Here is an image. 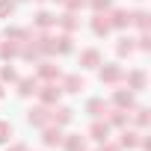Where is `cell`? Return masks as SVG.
Returning a JSON list of instances; mask_svg holds the SVG:
<instances>
[{
    "mask_svg": "<svg viewBox=\"0 0 151 151\" xmlns=\"http://www.w3.org/2000/svg\"><path fill=\"white\" fill-rule=\"evenodd\" d=\"M122 77H124L122 65H116V62H107V65H101V83H119Z\"/></svg>",
    "mask_w": 151,
    "mask_h": 151,
    "instance_id": "cell-6",
    "label": "cell"
},
{
    "mask_svg": "<svg viewBox=\"0 0 151 151\" xmlns=\"http://www.w3.org/2000/svg\"><path fill=\"white\" fill-rule=\"evenodd\" d=\"M110 130H113V127H110L107 122L95 119V122H92V127H89V139H95V142L101 145V142H107V139H110Z\"/></svg>",
    "mask_w": 151,
    "mask_h": 151,
    "instance_id": "cell-5",
    "label": "cell"
},
{
    "mask_svg": "<svg viewBox=\"0 0 151 151\" xmlns=\"http://www.w3.org/2000/svg\"><path fill=\"white\" fill-rule=\"evenodd\" d=\"M133 95H136V92H130V89H116V92H113V107L130 110V107H133Z\"/></svg>",
    "mask_w": 151,
    "mask_h": 151,
    "instance_id": "cell-10",
    "label": "cell"
},
{
    "mask_svg": "<svg viewBox=\"0 0 151 151\" xmlns=\"http://www.w3.org/2000/svg\"><path fill=\"white\" fill-rule=\"evenodd\" d=\"M98 65H101V50L89 47L80 53V68H98Z\"/></svg>",
    "mask_w": 151,
    "mask_h": 151,
    "instance_id": "cell-16",
    "label": "cell"
},
{
    "mask_svg": "<svg viewBox=\"0 0 151 151\" xmlns=\"http://www.w3.org/2000/svg\"><path fill=\"white\" fill-rule=\"evenodd\" d=\"M71 47H74V45H71V36H68V33H62V36L53 39V50H56V53H71Z\"/></svg>",
    "mask_w": 151,
    "mask_h": 151,
    "instance_id": "cell-22",
    "label": "cell"
},
{
    "mask_svg": "<svg viewBox=\"0 0 151 151\" xmlns=\"http://www.w3.org/2000/svg\"><path fill=\"white\" fill-rule=\"evenodd\" d=\"M133 47H136V45H133V39H127V36H124V39H119L116 53H119V56H130V53H133Z\"/></svg>",
    "mask_w": 151,
    "mask_h": 151,
    "instance_id": "cell-24",
    "label": "cell"
},
{
    "mask_svg": "<svg viewBox=\"0 0 151 151\" xmlns=\"http://www.w3.org/2000/svg\"><path fill=\"white\" fill-rule=\"evenodd\" d=\"M65 151H86V136H80V133H68V136H62V142H59Z\"/></svg>",
    "mask_w": 151,
    "mask_h": 151,
    "instance_id": "cell-12",
    "label": "cell"
},
{
    "mask_svg": "<svg viewBox=\"0 0 151 151\" xmlns=\"http://www.w3.org/2000/svg\"><path fill=\"white\" fill-rule=\"evenodd\" d=\"M71 119H74V110H71V107H59V104L50 107V124L62 127V124H68Z\"/></svg>",
    "mask_w": 151,
    "mask_h": 151,
    "instance_id": "cell-4",
    "label": "cell"
},
{
    "mask_svg": "<svg viewBox=\"0 0 151 151\" xmlns=\"http://www.w3.org/2000/svg\"><path fill=\"white\" fill-rule=\"evenodd\" d=\"M86 89V80L80 77V74H68V77L62 80V92H71V95H80Z\"/></svg>",
    "mask_w": 151,
    "mask_h": 151,
    "instance_id": "cell-8",
    "label": "cell"
},
{
    "mask_svg": "<svg viewBox=\"0 0 151 151\" xmlns=\"http://www.w3.org/2000/svg\"><path fill=\"white\" fill-rule=\"evenodd\" d=\"M27 122H30V124H36V127H45V124H50V107L39 104V107L27 110Z\"/></svg>",
    "mask_w": 151,
    "mask_h": 151,
    "instance_id": "cell-2",
    "label": "cell"
},
{
    "mask_svg": "<svg viewBox=\"0 0 151 151\" xmlns=\"http://www.w3.org/2000/svg\"><path fill=\"white\" fill-rule=\"evenodd\" d=\"M56 24H59V27H62L68 36H71L74 30H77V27H80V21H77V15H74V12H65V15H59V18H56Z\"/></svg>",
    "mask_w": 151,
    "mask_h": 151,
    "instance_id": "cell-17",
    "label": "cell"
},
{
    "mask_svg": "<svg viewBox=\"0 0 151 151\" xmlns=\"http://www.w3.org/2000/svg\"><path fill=\"white\" fill-rule=\"evenodd\" d=\"M107 21L113 30H124V27H130V12L127 9H107Z\"/></svg>",
    "mask_w": 151,
    "mask_h": 151,
    "instance_id": "cell-3",
    "label": "cell"
},
{
    "mask_svg": "<svg viewBox=\"0 0 151 151\" xmlns=\"http://www.w3.org/2000/svg\"><path fill=\"white\" fill-rule=\"evenodd\" d=\"M136 145H139V133H136V130H127V127H122L119 148H136Z\"/></svg>",
    "mask_w": 151,
    "mask_h": 151,
    "instance_id": "cell-19",
    "label": "cell"
},
{
    "mask_svg": "<svg viewBox=\"0 0 151 151\" xmlns=\"http://www.w3.org/2000/svg\"><path fill=\"white\" fill-rule=\"evenodd\" d=\"M0 80H6V83H15V80H18L15 68H12V65H3V68H0Z\"/></svg>",
    "mask_w": 151,
    "mask_h": 151,
    "instance_id": "cell-27",
    "label": "cell"
},
{
    "mask_svg": "<svg viewBox=\"0 0 151 151\" xmlns=\"http://www.w3.org/2000/svg\"><path fill=\"white\" fill-rule=\"evenodd\" d=\"M39 80H45V83H53V80H59V68H56L53 62L42 59V62H39Z\"/></svg>",
    "mask_w": 151,
    "mask_h": 151,
    "instance_id": "cell-11",
    "label": "cell"
},
{
    "mask_svg": "<svg viewBox=\"0 0 151 151\" xmlns=\"http://www.w3.org/2000/svg\"><path fill=\"white\" fill-rule=\"evenodd\" d=\"M15 12V0H0V18H9Z\"/></svg>",
    "mask_w": 151,
    "mask_h": 151,
    "instance_id": "cell-28",
    "label": "cell"
},
{
    "mask_svg": "<svg viewBox=\"0 0 151 151\" xmlns=\"http://www.w3.org/2000/svg\"><path fill=\"white\" fill-rule=\"evenodd\" d=\"M98 151H119V145H113V142L107 139V142H101V148H98Z\"/></svg>",
    "mask_w": 151,
    "mask_h": 151,
    "instance_id": "cell-32",
    "label": "cell"
},
{
    "mask_svg": "<svg viewBox=\"0 0 151 151\" xmlns=\"http://www.w3.org/2000/svg\"><path fill=\"white\" fill-rule=\"evenodd\" d=\"M18 50H21V45H18V42H12V39H6L3 45H0V56H3V59H15V56H18Z\"/></svg>",
    "mask_w": 151,
    "mask_h": 151,
    "instance_id": "cell-20",
    "label": "cell"
},
{
    "mask_svg": "<svg viewBox=\"0 0 151 151\" xmlns=\"http://www.w3.org/2000/svg\"><path fill=\"white\" fill-rule=\"evenodd\" d=\"M53 3H62V0H53Z\"/></svg>",
    "mask_w": 151,
    "mask_h": 151,
    "instance_id": "cell-35",
    "label": "cell"
},
{
    "mask_svg": "<svg viewBox=\"0 0 151 151\" xmlns=\"http://www.w3.org/2000/svg\"><path fill=\"white\" fill-rule=\"evenodd\" d=\"M130 24H136L142 33H148V27H151V15H148V12H133V15H130Z\"/></svg>",
    "mask_w": 151,
    "mask_h": 151,
    "instance_id": "cell-23",
    "label": "cell"
},
{
    "mask_svg": "<svg viewBox=\"0 0 151 151\" xmlns=\"http://www.w3.org/2000/svg\"><path fill=\"white\" fill-rule=\"evenodd\" d=\"M6 95V89H3V80H0V98H3Z\"/></svg>",
    "mask_w": 151,
    "mask_h": 151,
    "instance_id": "cell-34",
    "label": "cell"
},
{
    "mask_svg": "<svg viewBox=\"0 0 151 151\" xmlns=\"http://www.w3.org/2000/svg\"><path fill=\"white\" fill-rule=\"evenodd\" d=\"M113 27H110V21H107V12H95L92 15V33L95 36H107Z\"/></svg>",
    "mask_w": 151,
    "mask_h": 151,
    "instance_id": "cell-14",
    "label": "cell"
},
{
    "mask_svg": "<svg viewBox=\"0 0 151 151\" xmlns=\"http://www.w3.org/2000/svg\"><path fill=\"white\" fill-rule=\"evenodd\" d=\"M9 151H27V145L24 142H15V145H9Z\"/></svg>",
    "mask_w": 151,
    "mask_h": 151,
    "instance_id": "cell-33",
    "label": "cell"
},
{
    "mask_svg": "<svg viewBox=\"0 0 151 151\" xmlns=\"http://www.w3.org/2000/svg\"><path fill=\"white\" fill-rule=\"evenodd\" d=\"M122 80H127V89H130V92H142V89H145V83H148V77H145V71H142V68H136V71L124 74Z\"/></svg>",
    "mask_w": 151,
    "mask_h": 151,
    "instance_id": "cell-7",
    "label": "cell"
},
{
    "mask_svg": "<svg viewBox=\"0 0 151 151\" xmlns=\"http://www.w3.org/2000/svg\"><path fill=\"white\" fill-rule=\"evenodd\" d=\"M86 113H89L92 119H104V116L110 113V104H107L104 98H92V101L86 104Z\"/></svg>",
    "mask_w": 151,
    "mask_h": 151,
    "instance_id": "cell-13",
    "label": "cell"
},
{
    "mask_svg": "<svg viewBox=\"0 0 151 151\" xmlns=\"http://www.w3.org/2000/svg\"><path fill=\"white\" fill-rule=\"evenodd\" d=\"M107 116H110V119H107L110 127H127V110H119V107H116V110L107 113Z\"/></svg>",
    "mask_w": 151,
    "mask_h": 151,
    "instance_id": "cell-18",
    "label": "cell"
},
{
    "mask_svg": "<svg viewBox=\"0 0 151 151\" xmlns=\"http://www.w3.org/2000/svg\"><path fill=\"white\" fill-rule=\"evenodd\" d=\"M36 95H39V101H42L45 107H53V104H59V98H62V86H59L56 80H53V83H45V86L39 83V92H36Z\"/></svg>",
    "mask_w": 151,
    "mask_h": 151,
    "instance_id": "cell-1",
    "label": "cell"
},
{
    "mask_svg": "<svg viewBox=\"0 0 151 151\" xmlns=\"http://www.w3.org/2000/svg\"><path fill=\"white\" fill-rule=\"evenodd\" d=\"M33 24H36L39 30H47V27H56V15H50V12H39V15L33 18Z\"/></svg>",
    "mask_w": 151,
    "mask_h": 151,
    "instance_id": "cell-21",
    "label": "cell"
},
{
    "mask_svg": "<svg viewBox=\"0 0 151 151\" xmlns=\"http://www.w3.org/2000/svg\"><path fill=\"white\" fill-rule=\"evenodd\" d=\"M62 3H65V9H68V12H77V9H83V6H86V0H62Z\"/></svg>",
    "mask_w": 151,
    "mask_h": 151,
    "instance_id": "cell-30",
    "label": "cell"
},
{
    "mask_svg": "<svg viewBox=\"0 0 151 151\" xmlns=\"http://www.w3.org/2000/svg\"><path fill=\"white\" fill-rule=\"evenodd\" d=\"M148 122H151L148 110H145V107H139V110H136V124H139V127H148Z\"/></svg>",
    "mask_w": 151,
    "mask_h": 151,
    "instance_id": "cell-29",
    "label": "cell"
},
{
    "mask_svg": "<svg viewBox=\"0 0 151 151\" xmlns=\"http://www.w3.org/2000/svg\"><path fill=\"white\" fill-rule=\"evenodd\" d=\"M136 42H139V50H151V36H148V33H142Z\"/></svg>",
    "mask_w": 151,
    "mask_h": 151,
    "instance_id": "cell-31",
    "label": "cell"
},
{
    "mask_svg": "<svg viewBox=\"0 0 151 151\" xmlns=\"http://www.w3.org/2000/svg\"><path fill=\"white\" fill-rule=\"evenodd\" d=\"M42 142H45L47 148L59 145V142H62V130H59L56 124H45V133H42Z\"/></svg>",
    "mask_w": 151,
    "mask_h": 151,
    "instance_id": "cell-15",
    "label": "cell"
},
{
    "mask_svg": "<svg viewBox=\"0 0 151 151\" xmlns=\"http://www.w3.org/2000/svg\"><path fill=\"white\" fill-rule=\"evenodd\" d=\"M9 139H12V124L0 122V145H9Z\"/></svg>",
    "mask_w": 151,
    "mask_h": 151,
    "instance_id": "cell-26",
    "label": "cell"
},
{
    "mask_svg": "<svg viewBox=\"0 0 151 151\" xmlns=\"http://www.w3.org/2000/svg\"><path fill=\"white\" fill-rule=\"evenodd\" d=\"M15 83H18V95L21 98H30V95L39 92V77H18Z\"/></svg>",
    "mask_w": 151,
    "mask_h": 151,
    "instance_id": "cell-9",
    "label": "cell"
},
{
    "mask_svg": "<svg viewBox=\"0 0 151 151\" xmlns=\"http://www.w3.org/2000/svg\"><path fill=\"white\" fill-rule=\"evenodd\" d=\"M86 6L92 12H107V9H113V0H86Z\"/></svg>",
    "mask_w": 151,
    "mask_h": 151,
    "instance_id": "cell-25",
    "label": "cell"
}]
</instances>
